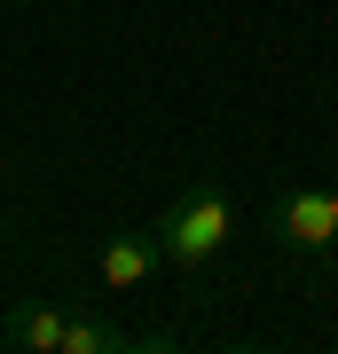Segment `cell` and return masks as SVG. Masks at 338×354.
<instances>
[{"label": "cell", "instance_id": "cell-1", "mask_svg": "<svg viewBox=\"0 0 338 354\" xmlns=\"http://www.w3.org/2000/svg\"><path fill=\"white\" fill-rule=\"evenodd\" d=\"M158 236H165V260L173 268H205L228 236H236V205H228L220 189H181L158 213Z\"/></svg>", "mask_w": 338, "mask_h": 354}, {"label": "cell", "instance_id": "cell-2", "mask_svg": "<svg viewBox=\"0 0 338 354\" xmlns=\"http://www.w3.org/2000/svg\"><path fill=\"white\" fill-rule=\"evenodd\" d=\"M276 236L291 244V252H323V244H338V181H330V189H291L283 213H276Z\"/></svg>", "mask_w": 338, "mask_h": 354}, {"label": "cell", "instance_id": "cell-3", "mask_svg": "<svg viewBox=\"0 0 338 354\" xmlns=\"http://www.w3.org/2000/svg\"><path fill=\"white\" fill-rule=\"evenodd\" d=\"M158 268H165V236L150 228V236H111L102 260H95V276L111 283V291H134V283H150Z\"/></svg>", "mask_w": 338, "mask_h": 354}, {"label": "cell", "instance_id": "cell-4", "mask_svg": "<svg viewBox=\"0 0 338 354\" xmlns=\"http://www.w3.org/2000/svg\"><path fill=\"white\" fill-rule=\"evenodd\" d=\"M63 330H71L63 307H16V315H8V339L24 354H63Z\"/></svg>", "mask_w": 338, "mask_h": 354}, {"label": "cell", "instance_id": "cell-5", "mask_svg": "<svg viewBox=\"0 0 338 354\" xmlns=\"http://www.w3.org/2000/svg\"><path fill=\"white\" fill-rule=\"evenodd\" d=\"M118 346H134V339L95 323V315H71V330H63V354H118Z\"/></svg>", "mask_w": 338, "mask_h": 354}]
</instances>
